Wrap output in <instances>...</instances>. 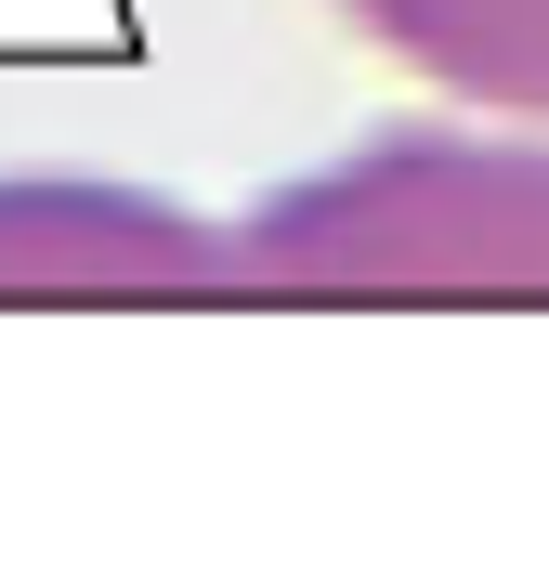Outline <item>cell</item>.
Returning a JSON list of instances; mask_svg holds the SVG:
<instances>
[{
    "mask_svg": "<svg viewBox=\"0 0 549 562\" xmlns=\"http://www.w3.org/2000/svg\"><path fill=\"white\" fill-rule=\"evenodd\" d=\"M249 301H549V119H380L236 210Z\"/></svg>",
    "mask_w": 549,
    "mask_h": 562,
    "instance_id": "obj_1",
    "label": "cell"
},
{
    "mask_svg": "<svg viewBox=\"0 0 549 562\" xmlns=\"http://www.w3.org/2000/svg\"><path fill=\"white\" fill-rule=\"evenodd\" d=\"M0 301H249L236 223L92 183V170H13L0 183Z\"/></svg>",
    "mask_w": 549,
    "mask_h": 562,
    "instance_id": "obj_2",
    "label": "cell"
},
{
    "mask_svg": "<svg viewBox=\"0 0 549 562\" xmlns=\"http://www.w3.org/2000/svg\"><path fill=\"white\" fill-rule=\"evenodd\" d=\"M354 40H380L458 105H524L549 119V0H340Z\"/></svg>",
    "mask_w": 549,
    "mask_h": 562,
    "instance_id": "obj_3",
    "label": "cell"
}]
</instances>
